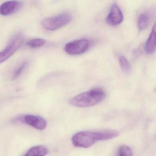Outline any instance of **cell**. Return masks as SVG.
Instances as JSON below:
<instances>
[{
  "label": "cell",
  "instance_id": "obj_1",
  "mask_svg": "<svg viewBox=\"0 0 156 156\" xmlns=\"http://www.w3.org/2000/svg\"><path fill=\"white\" fill-rule=\"evenodd\" d=\"M119 135V133L115 130H107L100 132L81 131L73 136L72 141L75 147L87 148L94 145L97 141L112 139Z\"/></svg>",
  "mask_w": 156,
  "mask_h": 156
},
{
  "label": "cell",
  "instance_id": "obj_2",
  "mask_svg": "<svg viewBox=\"0 0 156 156\" xmlns=\"http://www.w3.org/2000/svg\"><path fill=\"white\" fill-rule=\"evenodd\" d=\"M105 96V93L102 88H93L74 97L69 100V103L77 107H89L99 104Z\"/></svg>",
  "mask_w": 156,
  "mask_h": 156
},
{
  "label": "cell",
  "instance_id": "obj_3",
  "mask_svg": "<svg viewBox=\"0 0 156 156\" xmlns=\"http://www.w3.org/2000/svg\"><path fill=\"white\" fill-rule=\"evenodd\" d=\"M72 20V17L67 13H63L54 17L46 18L41 21V24L44 29L48 30H58L67 25Z\"/></svg>",
  "mask_w": 156,
  "mask_h": 156
},
{
  "label": "cell",
  "instance_id": "obj_4",
  "mask_svg": "<svg viewBox=\"0 0 156 156\" xmlns=\"http://www.w3.org/2000/svg\"><path fill=\"white\" fill-rule=\"evenodd\" d=\"M24 41V37L21 33H18L10 41L7 47L0 52V63L10 58L21 46Z\"/></svg>",
  "mask_w": 156,
  "mask_h": 156
},
{
  "label": "cell",
  "instance_id": "obj_5",
  "mask_svg": "<svg viewBox=\"0 0 156 156\" xmlns=\"http://www.w3.org/2000/svg\"><path fill=\"white\" fill-rule=\"evenodd\" d=\"M89 47V42L85 39H80L66 44L65 51L71 55H78L85 52Z\"/></svg>",
  "mask_w": 156,
  "mask_h": 156
},
{
  "label": "cell",
  "instance_id": "obj_6",
  "mask_svg": "<svg viewBox=\"0 0 156 156\" xmlns=\"http://www.w3.org/2000/svg\"><path fill=\"white\" fill-rule=\"evenodd\" d=\"M19 120L38 130H43L47 126L46 120L39 116L27 115L23 117L19 118Z\"/></svg>",
  "mask_w": 156,
  "mask_h": 156
},
{
  "label": "cell",
  "instance_id": "obj_7",
  "mask_svg": "<svg viewBox=\"0 0 156 156\" xmlns=\"http://www.w3.org/2000/svg\"><path fill=\"white\" fill-rule=\"evenodd\" d=\"M123 20V15L117 4L112 5L106 18V22L111 26H116L120 24Z\"/></svg>",
  "mask_w": 156,
  "mask_h": 156
},
{
  "label": "cell",
  "instance_id": "obj_8",
  "mask_svg": "<svg viewBox=\"0 0 156 156\" xmlns=\"http://www.w3.org/2000/svg\"><path fill=\"white\" fill-rule=\"evenodd\" d=\"M22 6V3L17 1L6 2L0 6V14L8 16L15 13Z\"/></svg>",
  "mask_w": 156,
  "mask_h": 156
},
{
  "label": "cell",
  "instance_id": "obj_9",
  "mask_svg": "<svg viewBox=\"0 0 156 156\" xmlns=\"http://www.w3.org/2000/svg\"><path fill=\"white\" fill-rule=\"evenodd\" d=\"M146 49L147 52L152 54L156 49V24L152 28L151 33L150 35L146 44Z\"/></svg>",
  "mask_w": 156,
  "mask_h": 156
},
{
  "label": "cell",
  "instance_id": "obj_10",
  "mask_svg": "<svg viewBox=\"0 0 156 156\" xmlns=\"http://www.w3.org/2000/svg\"><path fill=\"white\" fill-rule=\"evenodd\" d=\"M48 153L47 148L42 145H38L31 148L23 156H45Z\"/></svg>",
  "mask_w": 156,
  "mask_h": 156
},
{
  "label": "cell",
  "instance_id": "obj_11",
  "mask_svg": "<svg viewBox=\"0 0 156 156\" xmlns=\"http://www.w3.org/2000/svg\"><path fill=\"white\" fill-rule=\"evenodd\" d=\"M149 23V17L147 13L140 14L138 19V26L140 30L142 31L146 29Z\"/></svg>",
  "mask_w": 156,
  "mask_h": 156
},
{
  "label": "cell",
  "instance_id": "obj_12",
  "mask_svg": "<svg viewBox=\"0 0 156 156\" xmlns=\"http://www.w3.org/2000/svg\"><path fill=\"white\" fill-rule=\"evenodd\" d=\"M45 43V40L40 38H36L29 40L26 44L27 45L32 48H39L43 46Z\"/></svg>",
  "mask_w": 156,
  "mask_h": 156
},
{
  "label": "cell",
  "instance_id": "obj_13",
  "mask_svg": "<svg viewBox=\"0 0 156 156\" xmlns=\"http://www.w3.org/2000/svg\"><path fill=\"white\" fill-rule=\"evenodd\" d=\"M119 62L121 69L124 73H128L130 72L131 67L127 59L124 56H121L119 58Z\"/></svg>",
  "mask_w": 156,
  "mask_h": 156
},
{
  "label": "cell",
  "instance_id": "obj_14",
  "mask_svg": "<svg viewBox=\"0 0 156 156\" xmlns=\"http://www.w3.org/2000/svg\"><path fill=\"white\" fill-rule=\"evenodd\" d=\"M118 156H133L132 150L126 145H122L119 148Z\"/></svg>",
  "mask_w": 156,
  "mask_h": 156
},
{
  "label": "cell",
  "instance_id": "obj_15",
  "mask_svg": "<svg viewBox=\"0 0 156 156\" xmlns=\"http://www.w3.org/2000/svg\"><path fill=\"white\" fill-rule=\"evenodd\" d=\"M27 65H28V62H24L20 66H18L12 74V80H15L18 78L22 73Z\"/></svg>",
  "mask_w": 156,
  "mask_h": 156
}]
</instances>
